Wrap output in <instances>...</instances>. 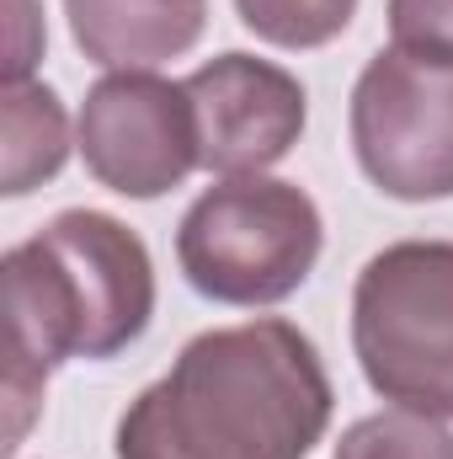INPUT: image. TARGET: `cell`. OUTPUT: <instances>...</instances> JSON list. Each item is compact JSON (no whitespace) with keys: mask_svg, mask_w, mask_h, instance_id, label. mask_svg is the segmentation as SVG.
Instances as JSON below:
<instances>
[{"mask_svg":"<svg viewBox=\"0 0 453 459\" xmlns=\"http://www.w3.org/2000/svg\"><path fill=\"white\" fill-rule=\"evenodd\" d=\"M321 347L283 316L214 326L117 417V459H310L331 428Z\"/></svg>","mask_w":453,"mask_h":459,"instance_id":"1","label":"cell"},{"mask_svg":"<svg viewBox=\"0 0 453 459\" xmlns=\"http://www.w3.org/2000/svg\"><path fill=\"white\" fill-rule=\"evenodd\" d=\"M5 273V455H16L59 363L117 358L150 332L155 262L102 209H64L0 262Z\"/></svg>","mask_w":453,"mask_h":459,"instance_id":"2","label":"cell"},{"mask_svg":"<svg viewBox=\"0 0 453 459\" xmlns=\"http://www.w3.org/2000/svg\"><path fill=\"white\" fill-rule=\"evenodd\" d=\"M326 220L299 182L219 177L176 225V262L214 305H283L321 262Z\"/></svg>","mask_w":453,"mask_h":459,"instance_id":"3","label":"cell"},{"mask_svg":"<svg viewBox=\"0 0 453 459\" xmlns=\"http://www.w3.org/2000/svg\"><path fill=\"white\" fill-rule=\"evenodd\" d=\"M352 352L373 395L453 417V240H395L352 283Z\"/></svg>","mask_w":453,"mask_h":459,"instance_id":"4","label":"cell"},{"mask_svg":"<svg viewBox=\"0 0 453 459\" xmlns=\"http://www.w3.org/2000/svg\"><path fill=\"white\" fill-rule=\"evenodd\" d=\"M346 128L363 177L384 198H453V65L379 48L352 86Z\"/></svg>","mask_w":453,"mask_h":459,"instance_id":"5","label":"cell"},{"mask_svg":"<svg viewBox=\"0 0 453 459\" xmlns=\"http://www.w3.org/2000/svg\"><path fill=\"white\" fill-rule=\"evenodd\" d=\"M75 150L107 193L139 204L182 187L203 166L187 86L150 70H113L86 91Z\"/></svg>","mask_w":453,"mask_h":459,"instance_id":"6","label":"cell"},{"mask_svg":"<svg viewBox=\"0 0 453 459\" xmlns=\"http://www.w3.org/2000/svg\"><path fill=\"white\" fill-rule=\"evenodd\" d=\"M182 86L198 123V160L219 177H261L299 144L310 123V97L299 75L245 48L198 65Z\"/></svg>","mask_w":453,"mask_h":459,"instance_id":"7","label":"cell"},{"mask_svg":"<svg viewBox=\"0 0 453 459\" xmlns=\"http://www.w3.org/2000/svg\"><path fill=\"white\" fill-rule=\"evenodd\" d=\"M75 48L102 70H155L198 48L209 0H64Z\"/></svg>","mask_w":453,"mask_h":459,"instance_id":"8","label":"cell"},{"mask_svg":"<svg viewBox=\"0 0 453 459\" xmlns=\"http://www.w3.org/2000/svg\"><path fill=\"white\" fill-rule=\"evenodd\" d=\"M0 193L21 198L64 171L70 160V117L54 86L43 81H5L0 97Z\"/></svg>","mask_w":453,"mask_h":459,"instance_id":"9","label":"cell"},{"mask_svg":"<svg viewBox=\"0 0 453 459\" xmlns=\"http://www.w3.org/2000/svg\"><path fill=\"white\" fill-rule=\"evenodd\" d=\"M331 459H453V428L443 417L389 406V411L357 417L337 438Z\"/></svg>","mask_w":453,"mask_h":459,"instance_id":"10","label":"cell"},{"mask_svg":"<svg viewBox=\"0 0 453 459\" xmlns=\"http://www.w3.org/2000/svg\"><path fill=\"white\" fill-rule=\"evenodd\" d=\"M245 32L272 48H326L357 16V0H235Z\"/></svg>","mask_w":453,"mask_h":459,"instance_id":"11","label":"cell"},{"mask_svg":"<svg viewBox=\"0 0 453 459\" xmlns=\"http://www.w3.org/2000/svg\"><path fill=\"white\" fill-rule=\"evenodd\" d=\"M384 11L395 48L453 65V0H389Z\"/></svg>","mask_w":453,"mask_h":459,"instance_id":"12","label":"cell"},{"mask_svg":"<svg viewBox=\"0 0 453 459\" xmlns=\"http://www.w3.org/2000/svg\"><path fill=\"white\" fill-rule=\"evenodd\" d=\"M48 32L38 22L32 0H11V43H5V81H32V65L43 54Z\"/></svg>","mask_w":453,"mask_h":459,"instance_id":"13","label":"cell"}]
</instances>
